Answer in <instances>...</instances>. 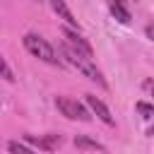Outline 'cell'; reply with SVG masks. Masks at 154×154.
I'll list each match as a JSON object with an SVG mask.
<instances>
[{
    "label": "cell",
    "instance_id": "6da1fadb",
    "mask_svg": "<svg viewBox=\"0 0 154 154\" xmlns=\"http://www.w3.org/2000/svg\"><path fill=\"white\" fill-rule=\"evenodd\" d=\"M60 53H63V58H65L72 67H77L82 75H87L89 79H94V82H99L101 87H106V79H103V75L99 72V67L94 65V60H91V58L82 55L79 51H75V48H72V46H67V43H63V46H60Z\"/></svg>",
    "mask_w": 154,
    "mask_h": 154
},
{
    "label": "cell",
    "instance_id": "7a4b0ae2",
    "mask_svg": "<svg viewBox=\"0 0 154 154\" xmlns=\"http://www.w3.org/2000/svg\"><path fill=\"white\" fill-rule=\"evenodd\" d=\"M24 48L34 55V58H38V60H43V63H48V65H63V60L58 58V53H55V48L43 38V36H38V34H26L24 38Z\"/></svg>",
    "mask_w": 154,
    "mask_h": 154
},
{
    "label": "cell",
    "instance_id": "3957f363",
    "mask_svg": "<svg viewBox=\"0 0 154 154\" xmlns=\"http://www.w3.org/2000/svg\"><path fill=\"white\" fill-rule=\"evenodd\" d=\"M55 106H58V111H60L65 118H70V120H89V118H91V116H89V111H87L77 99L58 96V99H55Z\"/></svg>",
    "mask_w": 154,
    "mask_h": 154
},
{
    "label": "cell",
    "instance_id": "277c9868",
    "mask_svg": "<svg viewBox=\"0 0 154 154\" xmlns=\"http://www.w3.org/2000/svg\"><path fill=\"white\" fill-rule=\"evenodd\" d=\"M63 36H65V43H67V46H72L75 51H79L82 55H87V58H91V55H94V51H91L89 41H84V38L79 36V31H75V29L65 26V29H63Z\"/></svg>",
    "mask_w": 154,
    "mask_h": 154
},
{
    "label": "cell",
    "instance_id": "5b68a950",
    "mask_svg": "<svg viewBox=\"0 0 154 154\" xmlns=\"http://www.w3.org/2000/svg\"><path fill=\"white\" fill-rule=\"evenodd\" d=\"M24 140H26L29 144H34V147L43 149V152H55V149L63 144V137H60V135H55V132H51V135H43V137H34V135H26Z\"/></svg>",
    "mask_w": 154,
    "mask_h": 154
},
{
    "label": "cell",
    "instance_id": "8992f818",
    "mask_svg": "<svg viewBox=\"0 0 154 154\" xmlns=\"http://www.w3.org/2000/svg\"><path fill=\"white\" fill-rule=\"evenodd\" d=\"M84 101H87V106L96 113V118H99V120H103L106 125H113V123H116V120H113V116H111V111H108V106H106L101 99H96L94 94H87V96H84Z\"/></svg>",
    "mask_w": 154,
    "mask_h": 154
},
{
    "label": "cell",
    "instance_id": "52a82bcc",
    "mask_svg": "<svg viewBox=\"0 0 154 154\" xmlns=\"http://www.w3.org/2000/svg\"><path fill=\"white\" fill-rule=\"evenodd\" d=\"M51 7L55 10V14H58L60 19H65V22L70 24V29L79 31V24H77V19H75V14L70 12V7L65 5V0H51Z\"/></svg>",
    "mask_w": 154,
    "mask_h": 154
},
{
    "label": "cell",
    "instance_id": "ba28073f",
    "mask_svg": "<svg viewBox=\"0 0 154 154\" xmlns=\"http://www.w3.org/2000/svg\"><path fill=\"white\" fill-rule=\"evenodd\" d=\"M108 10H111V14H113L120 24H128V22H130V12H128V7L123 5V0H108Z\"/></svg>",
    "mask_w": 154,
    "mask_h": 154
},
{
    "label": "cell",
    "instance_id": "9c48e42d",
    "mask_svg": "<svg viewBox=\"0 0 154 154\" xmlns=\"http://www.w3.org/2000/svg\"><path fill=\"white\" fill-rule=\"evenodd\" d=\"M75 147H79V149H91V152H106V147H103L101 142H96V140H91V137H87V135H77V137H75Z\"/></svg>",
    "mask_w": 154,
    "mask_h": 154
},
{
    "label": "cell",
    "instance_id": "30bf717a",
    "mask_svg": "<svg viewBox=\"0 0 154 154\" xmlns=\"http://www.w3.org/2000/svg\"><path fill=\"white\" fill-rule=\"evenodd\" d=\"M7 149H10V154H36V152H31L29 147H24L22 142H10Z\"/></svg>",
    "mask_w": 154,
    "mask_h": 154
},
{
    "label": "cell",
    "instance_id": "8fae6325",
    "mask_svg": "<svg viewBox=\"0 0 154 154\" xmlns=\"http://www.w3.org/2000/svg\"><path fill=\"white\" fill-rule=\"evenodd\" d=\"M0 77L2 79H7V82H14V75H12V70H10V65L5 63V58L0 55Z\"/></svg>",
    "mask_w": 154,
    "mask_h": 154
},
{
    "label": "cell",
    "instance_id": "7c38bea8",
    "mask_svg": "<svg viewBox=\"0 0 154 154\" xmlns=\"http://www.w3.org/2000/svg\"><path fill=\"white\" fill-rule=\"evenodd\" d=\"M137 111H140V113H142V118H147V120L154 116V108H152L149 103H144V101H137Z\"/></svg>",
    "mask_w": 154,
    "mask_h": 154
}]
</instances>
